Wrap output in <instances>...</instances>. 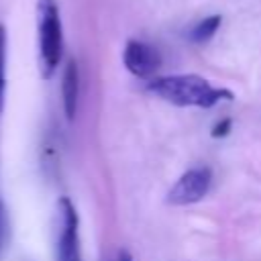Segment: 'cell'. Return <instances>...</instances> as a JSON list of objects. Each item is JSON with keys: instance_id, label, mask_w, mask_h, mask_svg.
Listing matches in <instances>:
<instances>
[{"instance_id": "6da1fadb", "label": "cell", "mask_w": 261, "mask_h": 261, "mask_svg": "<svg viewBox=\"0 0 261 261\" xmlns=\"http://www.w3.org/2000/svg\"><path fill=\"white\" fill-rule=\"evenodd\" d=\"M147 90L161 100L175 106H198L212 108L222 100H232V92L226 88H216L208 80L194 73L163 75L147 84Z\"/></svg>"}, {"instance_id": "7a4b0ae2", "label": "cell", "mask_w": 261, "mask_h": 261, "mask_svg": "<svg viewBox=\"0 0 261 261\" xmlns=\"http://www.w3.org/2000/svg\"><path fill=\"white\" fill-rule=\"evenodd\" d=\"M37 24H39V61L43 77H51L63 55V29L61 14L55 0L37 2Z\"/></svg>"}, {"instance_id": "3957f363", "label": "cell", "mask_w": 261, "mask_h": 261, "mask_svg": "<svg viewBox=\"0 0 261 261\" xmlns=\"http://www.w3.org/2000/svg\"><path fill=\"white\" fill-rule=\"evenodd\" d=\"M212 184V171L210 167H192L186 173L179 175V179L171 186V190L167 192V204L171 206H188V204H196L200 202Z\"/></svg>"}, {"instance_id": "277c9868", "label": "cell", "mask_w": 261, "mask_h": 261, "mask_svg": "<svg viewBox=\"0 0 261 261\" xmlns=\"http://www.w3.org/2000/svg\"><path fill=\"white\" fill-rule=\"evenodd\" d=\"M59 210V237H57V261H82L80 255V232H77V212L67 196L57 202Z\"/></svg>"}, {"instance_id": "5b68a950", "label": "cell", "mask_w": 261, "mask_h": 261, "mask_svg": "<svg viewBox=\"0 0 261 261\" xmlns=\"http://www.w3.org/2000/svg\"><path fill=\"white\" fill-rule=\"evenodd\" d=\"M122 61H124V67L133 75L147 80V77H151L161 67V53L153 45H149L145 41L130 39L124 45Z\"/></svg>"}, {"instance_id": "8992f818", "label": "cell", "mask_w": 261, "mask_h": 261, "mask_svg": "<svg viewBox=\"0 0 261 261\" xmlns=\"http://www.w3.org/2000/svg\"><path fill=\"white\" fill-rule=\"evenodd\" d=\"M61 98H63V112L67 120L75 118L77 112V100H80V69L75 59H69L63 69L61 80Z\"/></svg>"}, {"instance_id": "52a82bcc", "label": "cell", "mask_w": 261, "mask_h": 261, "mask_svg": "<svg viewBox=\"0 0 261 261\" xmlns=\"http://www.w3.org/2000/svg\"><path fill=\"white\" fill-rule=\"evenodd\" d=\"M220 22H222V16H218V14H212V16L202 18L200 22H196L190 29V33H188L190 41L192 43H206V41H210L214 37V33L218 31Z\"/></svg>"}, {"instance_id": "ba28073f", "label": "cell", "mask_w": 261, "mask_h": 261, "mask_svg": "<svg viewBox=\"0 0 261 261\" xmlns=\"http://www.w3.org/2000/svg\"><path fill=\"white\" fill-rule=\"evenodd\" d=\"M6 94V29L0 24V112L4 108Z\"/></svg>"}, {"instance_id": "9c48e42d", "label": "cell", "mask_w": 261, "mask_h": 261, "mask_svg": "<svg viewBox=\"0 0 261 261\" xmlns=\"http://www.w3.org/2000/svg\"><path fill=\"white\" fill-rule=\"evenodd\" d=\"M230 126H232V120L230 118H222V120H218L214 126H212V137L214 139H222V137H226L228 133H230Z\"/></svg>"}, {"instance_id": "30bf717a", "label": "cell", "mask_w": 261, "mask_h": 261, "mask_svg": "<svg viewBox=\"0 0 261 261\" xmlns=\"http://www.w3.org/2000/svg\"><path fill=\"white\" fill-rule=\"evenodd\" d=\"M116 261H133V257H130V253L126 249H120L118 255H116Z\"/></svg>"}, {"instance_id": "8fae6325", "label": "cell", "mask_w": 261, "mask_h": 261, "mask_svg": "<svg viewBox=\"0 0 261 261\" xmlns=\"http://www.w3.org/2000/svg\"><path fill=\"white\" fill-rule=\"evenodd\" d=\"M2 234H4V206L0 202V243H2Z\"/></svg>"}]
</instances>
